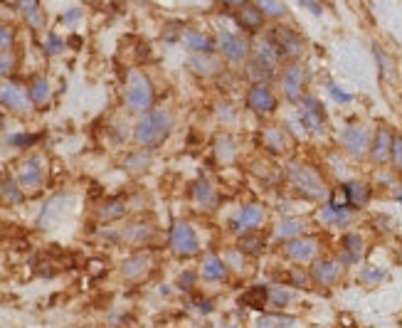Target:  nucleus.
<instances>
[{
  "mask_svg": "<svg viewBox=\"0 0 402 328\" xmlns=\"http://www.w3.org/2000/svg\"><path fill=\"white\" fill-rule=\"evenodd\" d=\"M287 178H289V185H292L294 190H297V195H302L304 200L328 202V197H331V190H328L323 176L313 166H309V163H302V161L287 163Z\"/></svg>",
  "mask_w": 402,
  "mask_h": 328,
  "instance_id": "1",
  "label": "nucleus"
},
{
  "mask_svg": "<svg viewBox=\"0 0 402 328\" xmlns=\"http://www.w3.org/2000/svg\"><path fill=\"white\" fill-rule=\"evenodd\" d=\"M173 133V117L168 112H148L146 117L138 119L134 126V141L148 151V148H158L166 143V138Z\"/></svg>",
  "mask_w": 402,
  "mask_h": 328,
  "instance_id": "2",
  "label": "nucleus"
},
{
  "mask_svg": "<svg viewBox=\"0 0 402 328\" xmlns=\"http://www.w3.org/2000/svg\"><path fill=\"white\" fill-rule=\"evenodd\" d=\"M153 106V84L141 70H129L126 74V109L131 114L146 117Z\"/></svg>",
  "mask_w": 402,
  "mask_h": 328,
  "instance_id": "3",
  "label": "nucleus"
},
{
  "mask_svg": "<svg viewBox=\"0 0 402 328\" xmlns=\"http://www.w3.org/2000/svg\"><path fill=\"white\" fill-rule=\"evenodd\" d=\"M282 62H284V57L279 55L274 42L269 40V37H264V40L254 45V52H252V60H249V70H252V74L259 79V84H266V81L279 72V65H282Z\"/></svg>",
  "mask_w": 402,
  "mask_h": 328,
  "instance_id": "4",
  "label": "nucleus"
},
{
  "mask_svg": "<svg viewBox=\"0 0 402 328\" xmlns=\"http://www.w3.org/2000/svg\"><path fill=\"white\" fill-rule=\"evenodd\" d=\"M297 119L302 124L304 133L309 136H321L326 131V124H328V117H326V106L316 99V96H304L297 106Z\"/></svg>",
  "mask_w": 402,
  "mask_h": 328,
  "instance_id": "5",
  "label": "nucleus"
},
{
  "mask_svg": "<svg viewBox=\"0 0 402 328\" xmlns=\"http://www.w3.org/2000/svg\"><path fill=\"white\" fill-rule=\"evenodd\" d=\"M282 81V91L289 99V104H297L306 96V84H309V70L304 62H289L279 74Z\"/></svg>",
  "mask_w": 402,
  "mask_h": 328,
  "instance_id": "6",
  "label": "nucleus"
},
{
  "mask_svg": "<svg viewBox=\"0 0 402 328\" xmlns=\"http://www.w3.org/2000/svg\"><path fill=\"white\" fill-rule=\"evenodd\" d=\"M338 141H341V148L348 153V156L356 158V161H363V158L370 153L372 133L365 124H351V126H346L341 131Z\"/></svg>",
  "mask_w": 402,
  "mask_h": 328,
  "instance_id": "7",
  "label": "nucleus"
},
{
  "mask_svg": "<svg viewBox=\"0 0 402 328\" xmlns=\"http://www.w3.org/2000/svg\"><path fill=\"white\" fill-rule=\"evenodd\" d=\"M266 37L274 42V47L279 50V55H282L284 60H289V62H299L304 52H306L304 37L299 35L297 30H292V27L277 25V27H272V30H269V35H266Z\"/></svg>",
  "mask_w": 402,
  "mask_h": 328,
  "instance_id": "8",
  "label": "nucleus"
},
{
  "mask_svg": "<svg viewBox=\"0 0 402 328\" xmlns=\"http://www.w3.org/2000/svg\"><path fill=\"white\" fill-rule=\"evenodd\" d=\"M171 249L181 257H195L200 252V240H197V232L190 223L178 220L171 228Z\"/></svg>",
  "mask_w": 402,
  "mask_h": 328,
  "instance_id": "9",
  "label": "nucleus"
},
{
  "mask_svg": "<svg viewBox=\"0 0 402 328\" xmlns=\"http://www.w3.org/2000/svg\"><path fill=\"white\" fill-rule=\"evenodd\" d=\"M284 254L292 259L297 267L302 264H313L321 254V242L318 237H299V240H292V242H284Z\"/></svg>",
  "mask_w": 402,
  "mask_h": 328,
  "instance_id": "10",
  "label": "nucleus"
},
{
  "mask_svg": "<svg viewBox=\"0 0 402 328\" xmlns=\"http://www.w3.org/2000/svg\"><path fill=\"white\" fill-rule=\"evenodd\" d=\"M261 225H264V207L257 205V202H245L235 212V217H230V228L240 235L257 232Z\"/></svg>",
  "mask_w": 402,
  "mask_h": 328,
  "instance_id": "11",
  "label": "nucleus"
},
{
  "mask_svg": "<svg viewBox=\"0 0 402 328\" xmlns=\"http://www.w3.org/2000/svg\"><path fill=\"white\" fill-rule=\"evenodd\" d=\"M217 42V50L225 60L230 62H245L249 57V42L245 40L242 35L237 32H227V30H220L215 37Z\"/></svg>",
  "mask_w": 402,
  "mask_h": 328,
  "instance_id": "12",
  "label": "nucleus"
},
{
  "mask_svg": "<svg viewBox=\"0 0 402 328\" xmlns=\"http://www.w3.org/2000/svg\"><path fill=\"white\" fill-rule=\"evenodd\" d=\"M0 104L6 106V109H11V112H15V114H30L32 112L30 94H27L20 84H13V81L0 84Z\"/></svg>",
  "mask_w": 402,
  "mask_h": 328,
  "instance_id": "13",
  "label": "nucleus"
},
{
  "mask_svg": "<svg viewBox=\"0 0 402 328\" xmlns=\"http://www.w3.org/2000/svg\"><path fill=\"white\" fill-rule=\"evenodd\" d=\"M392 143H395V133H392V129H387L385 124H382V126H377L375 133H372L370 153H368L375 166H387V163H390Z\"/></svg>",
  "mask_w": 402,
  "mask_h": 328,
  "instance_id": "14",
  "label": "nucleus"
},
{
  "mask_svg": "<svg viewBox=\"0 0 402 328\" xmlns=\"http://www.w3.org/2000/svg\"><path fill=\"white\" fill-rule=\"evenodd\" d=\"M356 212L351 205H338V202H323L321 210H318V220H321L326 228H348V225L356 220Z\"/></svg>",
  "mask_w": 402,
  "mask_h": 328,
  "instance_id": "15",
  "label": "nucleus"
},
{
  "mask_svg": "<svg viewBox=\"0 0 402 328\" xmlns=\"http://www.w3.org/2000/svg\"><path fill=\"white\" fill-rule=\"evenodd\" d=\"M341 277H343L341 259L318 257L316 262L311 264V282L321 284V287H333Z\"/></svg>",
  "mask_w": 402,
  "mask_h": 328,
  "instance_id": "16",
  "label": "nucleus"
},
{
  "mask_svg": "<svg viewBox=\"0 0 402 328\" xmlns=\"http://www.w3.org/2000/svg\"><path fill=\"white\" fill-rule=\"evenodd\" d=\"M247 104H249L252 112L266 117V114H272L274 109H277V94H274L269 84H259V81H257V84L247 91Z\"/></svg>",
  "mask_w": 402,
  "mask_h": 328,
  "instance_id": "17",
  "label": "nucleus"
},
{
  "mask_svg": "<svg viewBox=\"0 0 402 328\" xmlns=\"http://www.w3.org/2000/svg\"><path fill=\"white\" fill-rule=\"evenodd\" d=\"M45 183V163L40 156H32L22 163L20 173H18V185L22 190H37Z\"/></svg>",
  "mask_w": 402,
  "mask_h": 328,
  "instance_id": "18",
  "label": "nucleus"
},
{
  "mask_svg": "<svg viewBox=\"0 0 402 328\" xmlns=\"http://www.w3.org/2000/svg\"><path fill=\"white\" fill-rule=\"evenodd\" d=\"M67 207H70V195H55L50 197V200L42 205V212L40 217H37V225L40 228H55V225H60L62 215L67 212Z\"/></svg>",
  "mask_w": 402,
  "mask_h": 328,
  "instance_id": "19",
  "label": "nucleus"
},
{
  "mask_svg": "<svg viewBox=\"0 0 402 328\" xmlns=\"http://www.w3.org/2000/svg\"><path fill=\"white\" fill-rule=\"evenodd\" d=\"M365 252V240H363L361 232H348L343 235L341 240V264L348 267V264H358Z\"/></svg>",
  "mask_w": 402,
  "mask_h": 328,
  "instance_id": "20",
  "label": "nucleus"
},
{
  "mask_svg": "<svg viewBox=\"0 0 402 328\" xmlns=\"http://www.w3.org/2000/svg\"><path fill=\"white\" fill-rule=\"evenodd\" d=\"M235 8H237L235 20L242 30H247V32L261 30V25H264V15H261V11L257 8V3L254 6H249V3H235Z\"/></svg>",
  "mask_w": 402,
  "mask_h": 328,
  "instance_id": "21",
  "label": "nucleus"
},
{
  "mask_svg": "<svg viewBox=\"0 0 402 328\" xmlns=\"http://www.w3.org/2000/svg\"><path fill=\"white\" fill-rule=\"evenodd\" d=\"M343 195H346L348 205L353 207V210H361V207L368 205V200H370V185H368L365 181H346L343 183Z\"/></svg>",
  "mask_w": 402,
  "mask_h": 328,
  "instance_id": "22",
  "label": "nucleus"
},
{
  "mask_svg": "<svg viewBox=\"0 0 402 328\" xmlns=\"http://www.w3.org/2000/svg\"><path fill=\"white\" fill-rule=\"evenodd\" d=\"M153 235H156V228H153V223H146V220L131 223L121 230V240L129 244H146L153 240Z\"/></svg>",
  "mask_w": 402,
  "mask_h": 328,
  "instance_id": "23",
  "label": "nucleus"
},
{
  "mask_svg": "<svg viewBox=\"0 0 402 328\" xmlns=\"http://www.w3.org/2000/svg\"><path fill=\"white\" fill-rule=\"evenodd\" d=\"M183 42H186L188 50H193V55H212L217 50L215 37L200 30H186L183 32Z\"/></svg>",
  "mask_w": 402,
  "mask_h": 328,
  "instance_id": "24",
  "label": "nucleus"
},
{
  "mask_svg": "<svg viewBox=\"0 0 402 328\" xmlns=\"http://www.w3.org/2000/svg\"><path fill=\"white\" fill-rule=\"evenodd\" d=\"M227 262H222L220 254L210 252L205 259H202V267H200V277L205 279V282H222V279H227Z\"/></svg>",
  "mask_w": 402,
  "mask_h": 328,
  "instance_id": "25",
  "label": "nucleus"
},
{
  "mask_svg": "<svg viewBox=\"0 0 402 328\" xmlns=\"http://www.w3.org/2000/svg\"><path fill=\"white\" fill-rule=\"evenodd\" d=\"M188 70L197 77H215L222 70V65L212 55H190L188 57Z\"/></svg>",
  "mask_w": 402,
  "mask_h": 328,
  "instance_id": "26",
  "label": "nucleus"
},
{
  "mask_svg": "<svg viewBox=\"0 0 402 328\" xmlns=\"http://www.w3.org/2000/svg\"><path fill=\"white\" fill-rule=\"evenodd\" d=\"M193 197H195V202L202 207V210H215L217 200H220V195H217L215 185H212L210 181H195V183H193Z\"/></svg>",
  "mask_w": 402,
  "mask_h": 328,
  "instance_id": "27",
  "label": "nucleus"
},
{
  "mask_svg": "<svg viewBox=\"0 0 402 328\" xmlns=\"http://www.w3.org/2000/svg\"><path fill=\"white\" fill-rule=\"evenodd\" d=\"M261 143H264L272 153H284V151H289V146H292V138L287 136L284 129L269 126V129H264V133H261Z\"/></svg>",
  "mask_w": 402,
  "mask_h": 328,
  "instance_id": "28",
  "label": "nucleus"
},
{
  "mask_svg": "<svg viewBox=\"0 0 402 328\" xmlns=\"http://www.w3.org/2000/svg\"><path fill=\"white\" fill-rule=\"evenodd\" d=\"M151 254L141 252V254H134V257H129L124 264H121V274H124L126 279H138L143 277V274L148 272V267H151Z\"/></svg>",
  "mask_w": 402,
  "mask_h": 328,
  "instance_id": "29",
  "label": "nucleus"
},
{
  "mask_svg": "<svg viewBox=\"0 0 402 328\" xmlns=\"http://www.w3.org/2000/svg\"><path fill=\"white\" fill-rule=\"evenodd\" d=\"M304 232H306V223L297 220V217H289V220H282V223L277 225V237L284 240V242L304 237Z\"/></svg>",
  "mask_w": 402,
  "mask_h": 328,
  "instance_id": "30",
  "label": "nucleus"
},
{
  "mask_svg": "<svg viewBox=\"0 0 402 328\" xmlns=\"http://www.w3.org/2000/svg\"><path fill=\"white\" fill-rule=\"evenodd\" d=\"M27 94H30L32 106L47 104V101H50V94H52L50 79H47V77H35V79L30 81V89H27Z\"/></svg>",
  "mask_w": 402,
  "mask_h": 328,
  "instance_id": "31",
  "label": "nucleus"
},
{
  "mask_svg": "<svg viewBox=\"0 0 402 328\" xmlns=\"http://www.w3.org/2000/svg\"><path fill=\"white\" fill-rule=\"evenodd\" d=\"M13 6L18 8V11L22 13V18L27 20V25L30 27H42L45 25V15H42V6L40 3H35V0H30V3H13Z\"/></svg>",
  "mask_w": 402,
  "mask_h": 328,
  "instance_id": "32",
  "label": "nucleus"
},
{
  "mask_svg": "<svg viewBox=\"0 0 402 328\" xmlns=\"http://www.w3.org/2000/svg\"><path fill=\"white\" fill-rule=\"evenodd\" d=\"M261 249H264V242H261V237L257 232H247L240 237V252L245 254V257H254Z\"/></svg>",
  "mask_w": 402,
  "mask_h": 328,
  "instance_id": "33",
  "label": "nucleus"
},
{
  "mask_svg": "<svg viewBox=\"0 0 402 328\" xmlns=\"http://www.w3.org/2000/svg\"><path fill=\"white\" fill-rule=\"evenodd\" d=\"M294 318L282 316V313H269V316H259L254 321V328H292Z\"/></svg>",
  "mask_w": 402,
  "mask_h": 328,
  "instance_id": "34",
  "label": "nucleus"
},
{
  "mask_svg": "<svg viewBox=\"0 0 402 328\" xmlns=\"http://www.w3.org/2000/svg\"><path fill=\"white\" fill-rule=\"evenodd\" d=\"M242 303L252 308H259L264 303H269V287H252L249 291L242 296Z\"/></svg>",
  "mask_w": 402,
  "mask_h": 328,
  "instance_id": "35",
  "label": "nucleus"
},
{
  "mask_svg": "<svg viewBox=\"0 0 402 328\" xmlns=\"http://www.w3.org/2000/svg\"><path fill=\"white\" fill-rule=\"evenodd\" d=\"M0 195L6 197L8 202H13V205H20L22 200H25V192H22V188L18 185V181H3L0 183Z\"/></svg>",
  "mask_w": 402,
  "mask_h": 328,
  "instance_id": "36",
  "label": "nucleus"
},
{
  "mask_svg": "<svg viewBox=\"0 0 402 328\" xmlns=\"http://www.w3.org/2000/svg\"><path fill=\"white\" fill-rule=\"evenodd\" d=\"M148 163H151V153L148 151H138L134 153V156H126L124 158V168L126 171H143V168H148Z\"/></svg>",
  "mask_w": 402,
  "mask_h": 328,
  "instance_id": "37",
  "label": "nucleus"
},
{
  "mask_svg": "<svg viewBox=\"0 0 402 328\" xmlns=\"http://www.w3.org/2000/svg\"><path fill=\"white\" fill-rule=\"evenodd\" d=\"M124 215H126V205L121 200L106 202V205L99 210V217H101V220H106V223H111V220H119V217H124Z\"/></svg>",
  "mask_w": 402,
  "mask_h": 328,
  "instance_id": "38",
  "label": "nucleus"
},
{
  "mask_svg": "<svg viewBox=\"0 0 402 328\" xmlns=\"http://www.w3.org/2000/svg\"><path fill=\"white\" fill-rule=\"evenodd\" d=\"M257 8H259L264 18H284L287 15V6H284V3H277V0H261V3H257Z\"/></svg>",
  "mask_w": 402,
  "mask_h": 328,
  "instance_id": "39",
  "label": "nucleus"
},
{
  "mask_svg": "<svg viewBox=\"0 0 402 328\" xmlns=\"http://www.w3.org/2000/svg\"><path fill=\"white\" fill-rule=\"evenodd\" d=\"M294 299V294L289 291V289H282V287H272L269 289V303H272L274 308H284L289 306Z\"/></svg>",
  "mask_w": 402,
  "mask_h": 328,
  "instance_id": "40",
  "label": "nucleus"
},
{
  "mask_svg": "<svg viewBox=\"0 0 402 328\" xmlns=\"http://www.w3.org/2000/svg\"><path fill=\"white\" fill-rule=\"evenodd\" d=\"M65 50H67V42L62 40L57 32H50V35H47V40H45V52H47V55H62Z\"/></svg>",
  "mask_w": 402,
  "mask_h": 328,
  "instance_id": "41",
  "label": "nucleus"
},
{
  "mask_svg": "<svg viewBox=\"0 0 402 328\" xmlns=\"http://www.w3.org/2000/svg\"><path fill=\"white\" fill-rule=\"evenodd\" d=\"M390 166H392V171L402 176V136H395L392 153H390Z\"/></svg>",
  "mask_w": 402,
  "mask_h": 328,
  "instance_id": "42",
  "label": "nucleus"
},
{
  "mask_svg": "<svg viewBox=\"0 0 402 328\" xmlns=\"http://www.w3.org/2000/svg\"><path fill=\"white\" fill-rule=\"evenodd\" d=\"M15 70V55L11 50H0V77H8Z\"/></svg>",
  "mask_w": 402,
  "mask_h": 328,
  "instance_id": "43",
  "label": "nucleus"
},
{
  "mask_svg": "<svg viewBox=\"0 0 402 328\" xmlns=\"http://www.w3.org/2000/svg\"><path fill=\"white\" fill-rule=\"evenodd\" d=\"M287 279H292V284H297V287H302V289H306L309 284H311V274H306V272H302V269H289L287 272Z\"/></svg>",
  "mask_w": 402,
  "mask_h": 328,
  "instance_id": "44",
  "label": "nucleus"
},
{
  "mask_svg": "<svg viewBox=\"0 0 402 328\" xmlns=\"http://www.w3.org/2000/svg\"><path fill=\"white\" fill-rule=\"evenodd\" d=\"M35 141H37V136H32V133H11V136H8V143H11V146H18V148L32 146Z\"/></svg>",
  "mask_w": 402,
  "mask_h": 328,
  "instance_id": "45",
  "label": "nucleus"
},
{
  "mask_svg": "<svg viewBox=\"0 0 402 328\" xmlns=\"http://www.w3.org/2000/svg\"><path fill=\"white\" fill-rule=\"evenodd\" d=\"M13 40H15V32H13L6 22H0V50H11Z\"/></svg>",
  "mask_w": 402,
  "mask_h": 328,
  "instance_id": "46",
  "label": "nucleus"
},
{
  "mask_svg": "<svg viewBox=\"0 0 402 328\" xmlns=\"http://www.w3.org/2000/svg\"><path fill=\"white\" fill-rule=\"evenodd\" d=\"M385 279V269H377V267H368L363 272V282L365 284H380Z\"/></svg>",
  "mask_w": 402,
  "mask_h": 328,
  "instance_id": "47",
  "label": "nucleus"
},
{
  "mask_svg": "<svg viewBox=\"0 0 402 328\" xmlns=\"http://www.w3.org/2000/svg\"><path fill=\"white\" fill-rule=\"evenodd\" d=\"M328 94H331V99H336L338 104H348V101L353 99V94H348V91H343L338 84H328Z\"/></svg>",
  "mask_w": 402,
  "mask_h": 328,
  "instance_id": "48",
  "label": "nucleus"
},
{
  "mask_svg": "<svg viewBox=\"0 0 402 328\" xmlns=\"http://www.w3.org/2000/svg\"><path fill=\"white\" fill-rule=\"evenodd\" d=\"M372 52H375V57H377V62H380V70H382V77H387V74H392V62H390V57H385V52L380 50V47H372Z\"/></svg>",
  "mask_w": 402,
  "mask_h": 328,
  "instance_id": "49",
  "label": "nucleus"
},
{
  "mask_svg": "<svg viewBox=\"0 0 402 328\" xmlns=\"http://www.w3.org/2000/svg\"><path fill=\"white\" fill-rule=\"evenodd\" d=\"M225 143H227V138H220V143H217V151H222V156H220L222 161H232V158H235V146L227 148Z\"/></svg>",
  "mask_w": 402,
  "mask_h": 328,
  "instance_id": "50",
  "label": "nucleus"
},
{
  "mask_svg": "<svg viewBox=\"0 0 402 328\" xmlns=\"http://www.w3.org/2000/svg\"><path fill=\"white\" fill-rule=\"evenodd\" d=\"M193 284H195V274L193 272H183L181 277H178V287L181 289H190Z\"/></svg>",
  "mask_w": 402,
  "mask_h": 328,
  "instance_id": "51",
  "label": "nucleus"
},
{
  "mask_svg": "<svg viewBox=\"0 0 402 328\" xmlns=\"http://www.w3.org/2000/svg\"><path fill=\"white\" fill-rule=\"evenodd\" d=\"M82 18V8H74V11H67L65 15H62V22H74Z\"/></svg>",
  "mask_w": 402,
  "mask_h": 328,
  "instance_id": "52",
  "label": "nucleus"
},
{
  "mask_svg": "<svg viewBox=\"0 0 402 328\" xmlns=\"http://www.w3.org/2000/svg\"><path fill=\"white\" fill-rule=\"evenodd\" d=\"M304 8H309L311 13H316V15H321V3H302Z\"/></svg>",
  "mask_w": 402,
  "mask_h": 328,
  "instance_id": "53",
  "label": "nucleus"
},
{
  "mask_svg": "<svg viewBox=\"0 0 402 328\" xmlns=\"http://www.w3.org/2000/svg\"><path fill=\"white\" fill-rule=\"evenodd\" d=\"M395 200H397V202H400V205H402V188H400V190L395 192Z\"/></svg>",
  "mask_w": 402,
  "mask_h": 328,
  "instance_id": "54",
  "label": "nucleus"
}]
</instances>
